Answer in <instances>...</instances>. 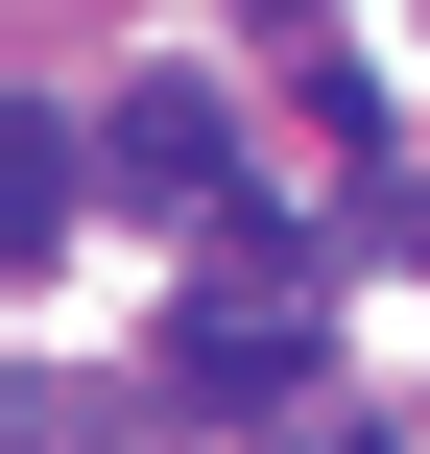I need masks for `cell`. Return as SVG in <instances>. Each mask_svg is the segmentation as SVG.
<instances>
[{
	"mask_svg": "<svg viewBox=\"0 0 430 454\" xmlns=\"http://www.w3.org/2000/svg\"><path fill=\"white\" fill-rule=\"evenodd\" d=\"M168 407L263 431V407H311V335H287V311H239V287H192V335H168Z\"/></svg>",
	"mask_w": 430,
	"mask_h": 454,
	"instance_id": "cell-1",
	"label": "cell"
},
{
	"mask_svg": "<svg viewBox=\"0 0 430 454\" xmlns=\"http://www.w3.org/2000/svg\"><path fill=\"white\" fill-rule=\"evenodd\" d=\"M96 144H120L144 192H215V168H239V120H215V72H120V96H96Z\"/></svg>",
	"mask_w": 430,
	"mask_h": 454,
	"instance_id": "cell-2",
	"label": "cell"
},
{
	"mask_svg": "<svg viewBox=\"0 0 430 454\" xmlns=\"http://www.w3.org/2000/svg\"><path fill=\"white\" fill-rule=\"evenodd\" d=\"M96 168H120V144H96V120H48V96H24V120H0V263H48V239H72V192H96Z\"/></svg>",
	"mask_w": 430,
	"mask_h": 454,
	"instance_id": "cell-3",
	"label": "cell"
},
{
	"mask_svg": "<svg viewBox=\"0 0 430 454\" xmlns=\"http://www.w3.org/2000/svg\"><path fill=\"white\" fill-rule=\"evenodd\" d=\"M311 454H383V431H311Z\"/></svg>",
	"mask_w": 430,
	"mask_h": 454,
	"instance_id": "cell-4",
	"label": "cell"
}]
</instances>
